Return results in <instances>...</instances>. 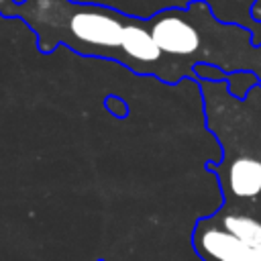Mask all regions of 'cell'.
I'll return each instance as SVG.
<instances>
[{
  "label": "cell",
  "instance_id": "obj_1",
  "mask_svg": "<svg viewBox=\"0 0 261 261\" xmlns=\"http://www.w3.org/2000/svg\"><path fill=\"white\" fill-rule=\"evenodd\" d=\"M0 16L24 22L43 55L71 53L116 61L135 75L175 84L208 53L204 6L163 8L141 18L114 6L75 0H0Z\"/></svg>",
  "mask_w": 261,
  "mask_h": 261
},
{
  "label": "cell",
  "instance_id": "obj_2",
  "mask_svg": "<svg viewBox=\"0 0 261 261\" xmlns=\"http://www.w3.org/2000/svg\"><path fill=\"white\" fill-rule=\"evenodd\" d=\"M194 245L210 261H249L251 251L234 234L212 222H200L194 232Z\"/></svg>",
  "mask_w": 261,
  "mask_h": 261
},
{
  "label": "cell",
  "instance_id": "obj_3",
  "mask_svg": "<svg viewBox=\"0 0 261 261\" xmlns=\"http://www.w3.org/2000/svg\"><path fill=\"white\" fill-rule=\"evenodd\" d=\"M226 188L237 198H255L261 194V161L255 157H234L224 175Z\"/></svg>",
  "mask_w": 261,
  "mask_h": 261
},
{
  "label": "cell",
  "instance_id": "obj_4",
  "mask_svg": "<svg viewBox=\"0 0 261 261\" xmlns=\"http://www.w3.org/2000/svg\"><path fill=\"white\" fill-rule=\"evenodd\" d=\"M222 228L234 234L249 249H261V222L245 214H226L222 216Z\"/></svg>",
  "mask_w": 261,
  "mask_h": 261
},
{
  "label": "cell",
  "instance_id": "obj_5",
  "mask_svg": "<svg viewBox=\"0 0 261 261\" xmlns=\"http://www.w3.org/2000/svg\"><path fill=\"white\" fill-rule=\"evenodd\" d=\"M104 106H106V110H108V112H112L116 118H124V116H126V112H128L126 102H124V100H120V98H116V96H108V98L104 100Z\"/></svg>",
  "mask_w": 261,
  "mask_h": 261
}]
</instances>
